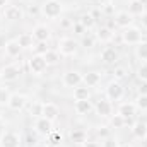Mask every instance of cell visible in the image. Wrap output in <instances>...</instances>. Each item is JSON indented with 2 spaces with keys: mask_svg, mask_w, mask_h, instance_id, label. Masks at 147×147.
<instances>
[{
  "mask_svg": "<svg viewBox=\"0 0 147 147\" xmlns=\"http://www.w3.org/2000/svg\"><path fill=\"white\" fill-rule=\"evenodd\" d=\"M63 10V5L60 0H45L41 3V14L46 17V19H57L60 17Z\"/></svg>",
  "mask_w": 147,
  "mask_h": 147,
  "instance_id": "obj_1",
  "label": "cell"
},
{
  "mask_svg": "<svg viewBox=\"0 0 147 147\" xmlns=\"http://www.w3.org/2000/svg\"><path fill=\"white\" fill-rule=\"evenodd\" d=\"M123 96H125V87L121 86L120 80L113 79L111 82H108V86H106V99H110V101H121Z\"/></svg>",
  "mask_w": 147,
  "mask_h": 147,
  "instance_id": "obj_2",
  "label": "cell"
},
{
  "mask_svg": "<svg viewBox=\"0 0 147 147\" xmlns=\"http://www.w3.org/2000/svg\"><path fill=\"white\" fill-rule=\"evenodd\" d=\"M58 53L62 55V57H72V55H75L77 53V41L74 39V38H60L58 39Z\"/></svg>",
  "mask_w": 147,
  "mask_h": 147,
  "instance_id": "obj_3",
  "label": "cell"
},
{
  "mask_svg": "<svg viewBox=\"0 0 147 147\" xmlns=\"http://www.w3.org/2000/svg\"><path fill=\"white\" fill-rule=\"evenodd\" d=\"M121 41L125 45H139L142 41V31L135 26H128L121 31Z\"/></svg>",
  "mask_w": 147,
  "mask_h": 147,
  "instance_id": "obj_4",
  "label": "cell"
},
{
  "mask_svg": "<svg viewBox=\"0 0 147 147\" xmlns=\"http://www.w3.org/2000/svg\"><path fill=\"white\" fill-rule=\"evenodd\" d=\"M82 75L84 74L79 72V70H67V72L62 75V84L65 87H77L82 84Z\"/></svg>",
  "mask_w": 147,
  "mask_h": 147,
  "instance_id": "obj_5",
  "label": "cell"
},
{
  "mask_svg": "<svg viewBox=\"0 0 147 147\" xmlns=\"http://www.w3.org/2000/svg\"><path fill=\"white\" fill-rule=\"evenodd\" d=\"M28 65H29L31 74H34V75H41L46 70V67H48V63H46V60H45L43 55H33V58H29Z\"/></svg>",
  "mask_w": 147,
  "mask_h": 147,
  "instance_id": "obj_6",
  "label": "cell"
},
{
  "mask_svg": "<svg viewBox=\"0 0 147 147\" xmlns=\"http://www.w3.org/2000/svg\"><path fill=\"white\" fill-rule=\"evenodd\" d=\"M118 115H121V116L127 120V125H128V121L137 115V106H135V103H134V101H121V103L118 105Z\"/></svg>",
  "mask_w": 147,
  "mask_h": 147,
  "instance_id": "obj_7",
  "label": "cell"
},
{
  "mask_svg": "<svg viewBox=\"0 0 147 147\" xmlns=\"http://www.w3.org/2000/svg\"><path fill=\"white\" fill-rule=\"evenodd\" d=\"M0 75H2V82H14L19 79L21 75V67L12 63V65H5L2 70H0Z\"/></svg>",
  "mask_w": 147,
  "mask_h": 147,
  "instance_id": "obj_8",
  "label": "cell"
},
{
  "mask_svg": "<svg viewBox=\"0 0 147 147\" xmlns=\"http://www.w3.org/2000/svg\"><path fill=\"white\" fill-rule=\"evenodd\" d=\"M21 146V137L19 134L7 130L0 135V147H19Z\"/></svg>",
  "mask_w": 147,
  "mask_h": 147,
  "instance_id": "obj_9",
  "label": "cell"
},
{
  "mask_svg": "<svg viewBox=\"0 0 147 147\" xmlns=\"http://www.w3.org/2000/svg\"><path fill=\"white\" fill-rule=\"evenodd\" d=\"M94 110H96V113H98L101 118H110L111 115H113V105H111L110 99L101 98V99H98V101H96Z\"/></svg>",
  "mask_w": 147,
  "mask_h": 147,
  "instance_id": "obj_10",
  "label": "cell"
},
{
  "mask_svg": "<svg viewBox=\"0 0 147 147\" xmlns=\"http://www.w3.org/2000/svg\"><path fill=\"white\" fill-rule=\"evenodd\" d=\"M115 26L116 28H121V29H125V28H128V26H132V21H134V16L132 14H128V10H120V12H116L115 14Z\"/></svg>",
  "mask_w": 147,
  "mask_h": 147,
  "instance_id": "obj_11",
  "label": "cell"
},
{
  "mask_svg": "<svg viewBox=\"0 0 147 147\" xmlns=\"http://www.w3.org/2000/svg\"><path fill=\"white\" fill-rule=\"evenodd\" d=\"M26 105H28L26 96H24V94H19V92L12 94V96H10V99H9V103H7V106H9L12 111H21Z\"/></svg>",
  "mask_w": 147,
  "mask_h": 147,
  "instance_id": "obj_12",
  "label": "cell"
},
{
  "mask_svg": "<svg viewBox=\"0 0 147 147\" xmlns=\"http://www.w3.org/2000/svg\"><path fill=\"white\" fill-rule=\"evenodd\" d=\"M33 38L34 41H48L51 38V29L46 24H36L33 29Z\"/></svg>",
  "mask_w": 147,
  "mask_h": 147,
  "instance_id": "obj_13",
  "label": "cell"
},
{
  "mask_svg": "<svg viewBox=\"0 0 147 147\" xmlns=\"http://www.w3.org/2000/svg\"><path fill=\"white\" fill-rule=\"evenodd\" d=\"M41 116L46 118V120H50L53 123L60 116V110H58V106L55 103H43V115Z\"/></svg>",
  "mask_w": 147,
  "mask_h": 147,
  "instance_id": "obj_14",
  "label": "cell"
},
{
  "mask_svg": "<svg viewBox=\"0 0 147 147\" xmlns=\"http://www.w3.org/2000/svg\"><path fill=\"white\" fill-rule=\"evenodd\" d=\"M118 58H120V55H118V51H116L113 46H106V48L101 51V60H103L106 65H115V63L118 62Z\"/></svg>",
  "mask_w": 147,
  "mask_h": 147,
  "instance_id": "obj_15",
  "label": "cell"
},
{
  "mask_svg": "<svg viewBox=\"0 0 147 147\" xmlns=\"http://www.w3.org/2000/svg\"><path fill=\"white\" fill-rule=\"evenodd\" d=\"M3 16H5L7 21H21L24 17V12L19 5H9V7H5Z\"/></svg>",
  "mask_w": 147,
  "mask_h": 147,
  "instance_id": "obj_16",
  "label": "cell"
},
{
  "mask_svg": "<svg viewBox=\"0 0 147 147\" xmlns=\"http://www.w3.org/2000/svg\"><path fill=\"white\" fill-rule=\"evenodd\" d=\"M99 82H101V72H98V70H91L82 75V84L87 87H96Z\"/></svg>",
  "mask_w": 147,
  "mask_h": 147,
  "instance_id": "obj_17",
  "label": "cell"
},
{
  "mask_svg": "<svg viewBox=\"0 0 147 147\" xmlns=\"http://www.w3.org/2000/svg\"><path fill=\"white\" fill-rule=\"evenodd\" d=\"M132 134H134L137 139H140V140L147 139V121L146 120H137V121L132 125Z\"/></svg>",
  "mask_w": 147,
  "mask_h": 147,
  "instance_id": "obj_18",
  "label": "cell"
},
{
  "mask_svg": "<svg viewBox=\"0 0 147 147\" xmlns=\"http://www.w3.org/2000/svg\"><path fill=\"white\" fill-rule=\"evenodd\" d=\"M34 128H36L38 134H41V135H48V134L51 132L53 127H51V121H50V120L39 116V118H36V121H34Z\"/></svg>",
  "mask_w": 147,
  "mask_h": 147,
  "instance_id": "obj_19",
  "label": "cell"
},
{
  "mask_svg": "<svg viewBox=\"0 0 147 147\" xmlns=\"http://www.w3.org/2000/svg\"><path fill=\"white\" fill-rule=\"evenodd\" d=\"M3 50H5V55H7V57H10V58H16V57H19V55H21V51H22V48L19 46L17 39H9Z\"/></svg>",
  "mask_w": 147,
  "mask_h": 147,
  "instance_id": "obj_20",
  "label": "cell"
},
{
  "mask_svg": "<svg viewBox=\"0 0 147 147\" xmlns=\"http://www.w3.org/2000/svg\"><path fill=\"white\" fill-rule=\"evenodd\" d=\"M75 113L79 115H89L91 111L94 110V105L91 99H84V101H75V106H74Z\"/></svg>",
  "mask_w": 147,
  "mask_h": 147,
  "instance_id": "obj_21",
  "label": "cell"
},
{
  "mask_svg": "<svg viewBox=\"0 0 147 147\" xmlns=\"http://www.w3.org/2000/svg\"><path fill=\"white\" fill-rule=\"evenodd\" d=\"M144 12H146V2H142V0H130L128 2V14L142 16Z\"/></svg>",
  "mask_w": 147,
  "mask_h": 147,
  "instance_id": "obj_22",
  "label": "cell"
},
{
  "mask_svg": "<svg viewBox=\"0 0 147 147\" xmlns=\"http://www.w3.org/2000/svg\"><path fill=\"white\" fill-rule=\"evenodd\" d=\"M74 99L75 101H84V99H91V91L87 86H77L74 87Z\"/></svg>",
  "mask_w": 147,
  "mask_h": 147,
  "instance_id": "obj_23",
  "label": "cell"
},
{
  "mask_svg": "<svg viewBox=\"0 0 147 147\" xmlns=\"http://www.w3.org/2000/svg\"><path fill=\"white\" fill-rule=\"evenodd\" d=\"M16 39H17V43H19V46H21L22 50H24V48H33L34 43H36L31 33H21Z\"/></svg>",
  "mask_w": 147,
  "mask_h": 147,
  "instance_id": "obj_24",
  "label": "cell"
},
{
  "mask_svg": "<svg viewBox=\"0 0 147 147\" xmlns=\"http://www.w3.org/2000/svg\"><path fill=\"white\" fill-rule=\"evenodd\" d=\"M113 31H111L110 28H106V26H101L98 31H96V39L98 41H101V43H108L113 39Z\"/></svg>",
  "mask_w": 147,
  "mask_h": 147,
  "instance_id": "obj_25",
  "label": "cell"
},
{
  "mask_svg": "<svg viewBox=\"0 0 147 147\" xmlns=\"http://www.w3.org/2000/svg\"><path fill=\"white\" fill-rule=\"evenodd\" d=\"M135 57L140 62H147V41H140L139 45H135Z\"/></svg>",
  "mask_w": 147,
  "mask_h": 147,
  "instance_id": "obj_26",
  "label": "cell"
},
{
  "mask_svg": "<svg viewBox=\"0 0 147 147\" xmlns=\"http://www.w3.org/2000/svg\"><path fill=\"white\" fill-rule=\"evenodd\" d=\"M28 113H29L33 118H39V116L43 115V103H39V101L29 103V105H28Z\"/></svg>",
  "mask_w": 147,
  "mask_h": 147,
  "instance_id": "obj_27",
  "label": "cell"
},
{
  "mask_svg": "<svg viewBox=\"0 0 147 147\" xmlns=\"http://www.w3.org/2000/svg\"><path fill=\"white\" fill-rule=\"evenodd\" d=\"M69 137H70V140H72L74 144H84V142H86V139H87L86 132H84V130H80V128H74Z\"/></svg>",
  "mask_w": 147,
  "mask_h": 147,
  "instance_id": "obj_28",
  "label": "cell"
},
{
  "mask_svg": "<svg viewBox=\"0 0 147 147\" xmlns=\"http://www.w3.org/2000/svg\"><path fill=\"white\" fill-rule=\"evenodd\" d=\"M43 57H45V60H46L48 65H57V63L60 62V57H62V55H60L58 51H55V50H48Z\"/></svg>",
  "mask_w": 147,
  "mask_h": 147,
  "instance_id": "obj_29",
  "label": "cell"
},
{
  "mask_svg": "<svg viewBox=\"0 0 147 147\" xmlns=\"http://www.w3.org/2000/svg\"><path fill=\"white\" fill-rule=\"evenodd\" d=\"M110 123H111V127L113 128H123L125 125H127V120L121 116V115H111L110 116Z\"/></svg>",
  "mask_w": 147,
  "mask_h": 147,
  "instance_id": "obj_30",
  "label": "cell"
},
{
  "mask_svg": "<svg viewBox=\"0 0 147 147\" xmlns=\"http://www.w3.org/2000/svg\"><path fill=\"white\" fill-rule=\"evenodd\" d=\"M79 22L86 28V29H91V28H94V24H96V19L87 12V14H82L80 16V19H79Z\"/></svg>",
  "mask_w": 147,
  "mask_h": 147,
  "instance_id": "obj_31",
  "label": "cell"
},
{
  "mask_svg": "<svg viewBox=\"0 0 147 147\" xmlns=\"http://www.w3.org/2000/svg\"><path fill=\"white\" fill-rule=\"evenodd\" d=\"M33 50H34V55H45V53L50 50L48 41H36L34 46H33Z\"/></svg>",
  "mask_w": 147,
  "mask_h": 147,
  "instance_id": "obj_32",
  "label": "cell"
},
{
  "mask_svg": "<svg viewBox=\"0 0 147 147\" xmlns=\"http://www.w3.org/2000/svg\"><path fill=\"white\" fill-rule=\"evenodd\" d=\"M10 96H12L10 89H9V87H5V86H0V105H2V106H5V105L9 103Z\"/></svg>",
  "mask_w": 147,
  "mask_h": 147,
  "instance_id": "obj_33",
  "label": "cell"
},
{
  "mask_svg": "<svg viewBox=\"0 0 147 147\" xmlns=\"http://www.w3.org/2000/svg\"><path fill=\"white\" fill-rule=\"evenodd\" d=\"M46 137H48V142H50L51 146L57 147V146H60V144H62V134H60V132H55V130H51V132H50Z\"/></svg>",
  "mask_w": 147,
  "mask_h": 147,
  "instance_id": "obj_34",
  "label": "cell"
},
{
  "mask_svg": "<svg viewBox=\"0 0 147 147\" xmlns=\"http://www.w3.org/2000/svg\"><path fill=\"white\" fill-rule=\"evenodd\" d=\"M134 103L139 111H147V94H139Z\"/></svg>",
  "mask_w": 147,
  "mask_h": 147,
  "instance_id": "obj_35",
  "label": "cell"
},
{
  "mask_svg": "<svg viewBox=\"0 0 147 147\" xmlns=\"http://www.w3.org/2000/svg\"><path fill=\"white\" fill-rule=\"evenodd\" d=\"M137 77H139V80L147 82V62H142V63L137 67Z\"/></svg>",
  "mask_w": 147,
  "mask_h": 147,
  "instance_id": "obj_36",
  "label": "cell"
},
{
  "mask_svg": "<svg viewBox=\"0 0 147 147\" xmlns=\"http://www.w3.org/2000/svg\"><path fill=\"white\" fill-rule=\"evenodd\" d=\"M94 43H96V36H92V34H84L82 36V41H80V45L84 48H92Z\"/></svg>",
  "mask_w": 147,
  "mask_h": 147,
  "instance_id": "obj_37",
  "label": "cell"
},
{
  "mask_svg": "<svg viewBox=\"0 0 147 147\" xmlns=\"http://www.w3.org/2000/svg\"><path fill=\"white\" fill-rule=\"evenodd\" d=\"M113 75H115V80H123V79L128 75V72H127V69H125V67H115Z\"/></svg>",
  "mask_w": 147,
  "mask_h": 147,
  "instance_id": "obj_38",
  "label": "cell"
},
{
  "mask_svg": "<svg viewBox=\"0 0 147 147\" xmlns=\"http://www.w3.org/2000/svg\"><path fill=\"white\" fill-rule=\"evenodd\" d=\"M101 14H105V16H115V5H113V2H106L101 7Z\"/></svg>",
  "mask_w": 147,
  "mask_h": 147,
  "instance_id": "obj_39",
  "label": "cell"
},
{
  "mask_svg": "<svg viewBox=\"0 0 147 147\" xmlns=\"http://www.w3.org/2000/svg\"><path fill=\"white\" fill-rule=\"evenodd\" d=\"M96 134H98V137H101L103 140H105V139H108V137H111V130L108 128V127H98Z\"/></svg>",
  "mask_w": 147,
  "mask_h": 147,
  "instance_id": "obj_40",
  "label": "cell"
},
{
  "mask_svg": "<svg viewBox=\"0 0 147 147\" xmlns=\"http://www.w3.org/2000/svg\"><path fill=\"white\" fill-rule=\"evenodd\" d=\"M72 29H74V33H77V34H80V36H84V34H86V31H87L80 22H75V24L72 26Z\"/></svg>",
  "mask_w": 147,
  "mask_h": 147,
  "instance_id": "obj_41",
  "label": "cell"
},
{
  "mask_svg": "<svg viewBox=\"0 0 147 147\" xmlns=\"http://www.w3.org/2000/svg\"><path fill=\"white\" fill-rule=\"evenodd\" d=\"M28 14H29V16H38V14H41V5H28Z\"/></svg>",
  "mask_w": 147,
  "mask_h": 147,
  "instance_id": "obj_42",
  "label": "cell"
},
{
  "mask_svg": "<svg viewBox=\"0 0 147 147\" xmlns=\"http://www.w3.org/2000/svg\"><path fill=\"white\" fill-rule=\"evenodd\" d=\"M118 146H120L118 140H115V139H111V137H108V139L103 140V147H118Z\"/></svg>",
  "mask_w": 147,
  "mask_h": 147,
  "instance_id": "obj_43",
  "label": "cell"
},
{
  "mask_svg": "<svg viewBox=\"0 0 147 147\" xmlns=\"http://www.w3.org/2000/svg\"><path fill=\"white\" fill-rule=\"evenodd\" d=\"M72 26H74V22L70 19H62V21H60V28H62V29H69V28H72Z\"/></svg>",
  "mask_w": 147,
  "mask_h": 147,
  "instance_id": "obj_44",
  "label": "cell"
},
{
  "mask_svg": "<svg viewBox=\"0 0 147 147\" xmlns=\"http://www.w3.org/2000/svg\"><path fill=\"white\" fill-rule=\"evenodd\" d=\"M137 92H139V94H147V82L140 80V84H139V87H137Z\"/></svg>",
  "mask_w": 147,
  "mask_h": 147,
  "instance_id": "obj_45",
  "label": "cell"
},
{
  "mask_svg": "<svg viewBox=\"0 0 147 147\" xmlns=\"http://www.w3.org/2000/svg\"><path fill=\"white\" fill-rule=\"evenodd\" d=\"M140 24H142V28H144V29H147V10L140 16Z\"/></svg>",
  "mask_w": 147,
  "mask_h": 147,
  "instance_id": "obj_46",
  "label": "cell"
},
{
  "mask_svg": "<svg viewBox=\"0 0 147 147\" xmlns=\"http://www.w3.org/2000/svg\"><path fill=\"white\" fill-rule=\"evenodd\" d=\"M84 147H101V146H99L96 140H86V142H84Z\"/></svg>",
  "mask_w": 147,
  "mask_h": 147,
  "instance_id": "obj_47",
  "label": "cell"
},
{
  "mask_svg": "<svg viewBox=\"0 0 147 147\" xmlns=\"http://www.w3.org/2000/svg\"><path fill=\"white\" fill-rule=\"evenodd\" d=\"M7 41H9V39H5V36H2V34H0V48H5Z\"/></svg>",
  "mask_w": 147,
  "mask_h": 147,
  "instance_id": "obj_48",
  "label": "cell"
},
{
  "mask_svg": "<svg viewBox=\"0 0 147 147\" xmlns=\"http://www.w3.org/2000/svg\"><path fill=\"white\" fill-rule=\"evenodd\" d=\"M7 2H9V0H0V9H5V5H7Z\"/></svg>",
  "mask_w": 147,
  "mask_h": 147,
  "instance_id": "obj_49",
  "label": "cell"
},
{
  "mask_svg": "<svg viewBox=\"0 0 147 147\" xmlns=\"http://www.w3.org/2000/svg\"><path fill=\"white\" fill-rule=\"evenodd\" d=\"M118 147H135L134 144H128V142H125V144H120Z\"/></svg>",
  "mask_w": 147,
  "mask_h": 147,
  "instance_id": "obj_50",
  "label": "cell"
},
{
  "mask_svg": "<svg viewBox=\"0 0 147 147\" xmlns=\"http://www.w3.org/2000/svg\"><path fill=\"white\" fill-rule=\"evenodd\" d=\"M2 116H3V106L0 105V120H2Z\"/></svg>",
  "mask_w": 147,
  "mask_h": 147,
  "instance_id": "obj_51",
  "label": "cell"
},
{
  "mask_svg": "<svg viewBox=\"0 0 147 147\" xmlns=\"http://www.w3.org/2000/svg\"><path fill=\"white\" fill-rule=\"evenodd\" d=\"M33 147H46V146H45V144H34Z\"/></svg>",
  "mask_w": 147,
  "mask_h": 147,
  "instance_id": "obj_52",
  "label": "cell"
},
{
  "mask_svg": "<svg viewBox=\"0 0 147 147\" xmlns=\"http://www.w3.org/2000/svg\"><path fill=\"white\" fill-rule=\"evenodd\" d=\"M0 84H2V75H0Z\"/></svg>",
  "mask_w": 147,
  "mask_h": 147,
  "instance_id": "obj_53",
  "label": "cell"
}]
</instances>
